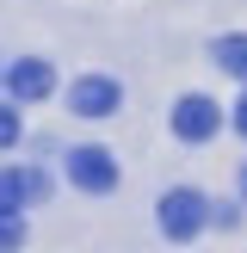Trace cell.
<instances>
[{
  "label": "cell",
  "instance_id": "1",
  "mask_svg": "<svg viewBox=\"0 0 247 253\" xmlns=\"http://www.w3.org/2000/svg\"><path fill=\"white\" fill-rule=\"evenodd\" d=\"M204 222H210V204L192 192V185H179V192L161 198V235H167V241H192Z\"/></svg>",
  "mask_w": 247,
  "mask_h": 253
},
{
  "label": "cell",
  "instance_id": "2",
  "mask_svg": "<svg viewBox=\"0 0 247 253\" xmlns=\"http://www.w3.org/2000/svg\"><path fill=\"white\" fill-rule=\"evenodd\" d=\"M68 179L81 185V192H111V185H118V167H111V155L99 142H86V148L68 155Z\"/></svg>",
  "mask_w": 247,
  "mask_h": 253
},
{
  "label": "cell",
  "instance_id": "3",
  "mask_svg": "<svg viewBox=\"0 0 247 253\" xmlns=\"http://www.w3.org/2000/svg\"><path fill=\"white\" fill-rule=\"evenodd\" d=\"M68 111L74 118H111V111H118V81H105V74L74 81L68 86Z\"/></svg>",
  "mask_w": 247,
  "mask_h": 253
},
{
  "label": "cell",
  "instance_id": "4",
  "mask_svg": "<svg viewBox=\"0 0 247 253\" xmlns=\"http://www.w3.org/2000/svg\"><path fill=\"white\" fill-rule=\"evenodd\" d=\"M222 111L210 105L204 93H185L179 105H173V136H185V142H204V136H216Z\"/></svg>",
  "mask_w": 247,
  "mask_h": 253
},
{
  "label": "cell",
  "instance_id": "5",
  "mask_svg": "<svg viewBox=\"0 0 247 253\" xmlns=\"http://www.w3.org/2000/svg\"><path fill=\"white\" fill-rule=\"evenodd\" d=\"M6 86H12V99H43L49 86V62H37V56H25V62H12V74H6Z\"/></svg>",
  "mask_w": 247,
  "mask_h": 253
},
{
  "label": "cell",
  "instance_id": "6",
  "mask_svg": "<svg viewBox=\"0 0 247 253\" xmlns=\"http://www.w3.org/2000/svg\"><path fill=\"white\" fill-rule=\"evenodd\" d=\"M216 68L247 81V37H216Z\"/></svg>",
  "mask_w": 247,
  "mask_h": 253
},
{
  "label": "cell",
  "instance_id": "7",
  "mask_svg": "<svg viewBox=\"0 0 247 253\" xmlns=\"http://www.w3.org/2000/svg\"><path fill=\"white\" fill-rule=\"evenodd\" d=\"M25 198H37V179H25V173H0V210H19Z\"/></svg>",
  "mask_w": 247,
  "mask_h": 253
},
{
  "label": "cell",
  "instance_id": "8",
  "mask_svg": "<svg viewBox=\"0 0 247 253\" xmlns=\"http://www.w3.org/2000/svg\"><path fill=\"white\" fill-rule=\"evenodd\" d=\"M19 241H25V216L19 210H0V253H12Z\"/></svg>",
  "mask_w": 247,
  "mask_h": 253
},
{
  "label": "cell",
  "instance_id": "9",
  "mask_svg": "<svg viewBox=\"0 0 247 253\" xmlns=\"http://www.w3.org/2000/svg\"><path fill=\"white\" fill-rule=\"evenodd\" d=\"M12 142H19V118L0 105V148H12Z\"/></svg>",
  "mask_w": 247,
  "mask_h": 253
},
{
  "label": "cell",
  "instance_id": "10",
  "mask_svg": "<svg viewBox=\"0 0 247 253\" xmlns=\"http://www.w3.org/2000/svg\"><path fill=\"white\" fill-rule=\"evenodd\" d=\"M235 130L247 136V93H241V105H235Z\"/></svg>",
  "mask_w": 247,
  "mask_h": 253
},
{
  "label": "cell",
  "instance_id": "11",
  "mask_svg": "<svg viewBox=\"0 0 247 253\" xmlns=\"http://www.w3.org/2000/svg\"><path fill=\"white\" fill-rule=\"evenodd\" d=\"M241 198H247V161H241Z\"/></svg>",
  "mask_w": 247,
  "mask_h": 253
}]
</instances>
